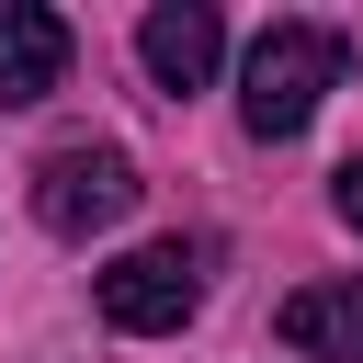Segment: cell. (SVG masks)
<instances>
[{"label":"cell","instance_id":"cell-1","mask_svg":"<svg viewBox=\"0 0 363 363\" xmlns=\"http://www.w3.org/2000/svg\"><path fill=\"white\" fill-rule=\"evenodd\" d=\"M340 68H352L340 23H261V45L238 57V125L250 136H306L318 102L340 91Z\"/></svg>","mask_w":363,"mask_h":363},{"label":"cell","instance_id":"cell-2","mask_svg":"<svg viewBox=\"0 0 363 363\" xmlns=\"http://www.w3.org/2000/svg\"><path fill=\"white\" fill-rule=\"evenodd\" d=\"M136 193H147V182H136L125 147H91V136H79V147H45V159H34V227H45V238H102V227L136 216Z\"/></svg>","mask_w":363,"mask_h":363},{"label":"cell","instance_id":"cell-3","mask_svg":"<svg viewBox=\"0 0 363 363\" xmlns=\"http://www.w3.org/2000/svg\"><path fill=\"white\" fill-rule=\"evenodd\" d=\"M91 306H102L125 340H159V329H182V318L204 306V250H193V238H147V250H125V261L91 284Z\"/></svg>","mask_w":363,"mask_h":363},{"label":"cell","instance_id":"cell-4","mask_svg":"<svg viewBox=\"0 0 363 363\" xmlns=\"http://www.w3.org/2000/svg\"><path fill=\"white\" fill-rule=\"evenodd\" d=\"M216 57H227V23L204 11V0H159L147 23H136V68L182 102V91H204L216 79Z\"/></svg>","mask_w":363,"mask_h":363},{"label":"cell","instance_id":"cell-5","mask_svg":"<svg viewBox=\"0 0 363 363\" xmlns=\"http://www.w3.org/2000/svg\"><path fill=\"white\" fill-rule=\"evenodd\" d=\"M272 329H284L295 363H363V272H318V284H295Z\"/></svg>","mask_w":363,"mask_h":363},{"label":"cell","instance_id":"cell-6","mask_svg":"<svg viewBox=\"0 0 363 363\" xmlns=\"http://www.w3.org/2000/svg\"><path fill=\"white\" fill-rule=\"evenodd\" d=\"M57 79H68V11H45V0H0V113L45 102Z\"/></svg>","mask_w":363,"mask_h":363},{"label":"cell","instance_id":"cell-7","mask_svg":"<svg viewBox=\"0 0 363 363\" xmlns=\"http://www.w3.org/2000/svg\"><path fill=\"white\" fill-rule=\"evenodd\" d=\"M340 216H352V227H363V159H352V170H340Z\"/></svg>","mask_w":363,"mask_h":363}]
</instances>
